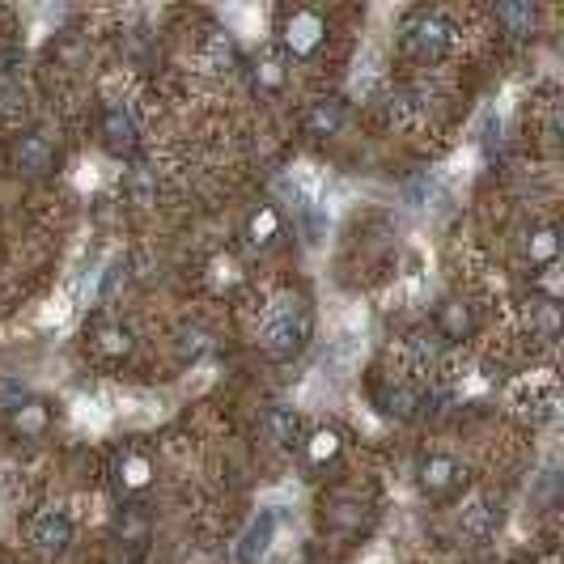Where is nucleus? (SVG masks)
Here are the masks:
<instances>
[{"instance_id":"nucleus-1","label":"nucleus","mask_w":564,"mask_h":564,"mask_svg":"<svg viewBox=\"0 0 564 564\" xmlns=\"http://www.w3.org/2000/svg\"><path fill=\"white\" fill-rule=\"evenodd\" d=\"M310 331H314V319L302 297H285V302H276V310L268 314V323L259 331V348L263 357L272 361H293L302 357V348L310 344Z\"/></svg>"},{"instance_id":"nucleus-2","label":"nucleus","mask_w":564,"mask_h":564,"mask_svg":"<svg viewBox=\"0 0 564 564\" xmlns=\"http://www.w3.org/2000/svg\"><path fill=\"white\" fill-rule=\"evenodd\" d=\"M450 47H454V26L446 22V17L425 13V17H412V22L403 26V51H408V56H416L420 64L446 60Z\"/></svg>"},{"instance_id":"nucleus-3","label":"nucleus","mask_w":564,"mask_h":564,"mask_svg":"<svg viewBox=\"0 0 564 564\" xmlns=\"http://www.w3.org/2000/svg\"><path fill=\"white\" fill-rule=\"evenodd\" d=\"M30 539H34V548H39V552L60 556V552L73 548V518L60 514V509H47V514L34 518Z\"/></svg>"},{"instance_id":"nucleus-4","label":"nucleus","mask_w":564,"mask_h":564,"mask_svg":"<svg viewBox=\"0 0 564 564\" xmlns=\"http://www.w3.org/2000/svg\"><path fill=\"white\" fill-rule=\"evenodd\" d=\"M497 526H501V501L497 497H475L467 509H463V522H458V531H463L467 539L475 543H484L497 535Z\"/></svg>"},{"instance_id":"nucleus-5","label":"nucleus","mask_w":564,"mask_h":564,"mask_svg":"<svg viewBox=\"0 0 564 564\" xmlns=\"http://www.w3.org/2000/svg\"><path fill=\"white\" fill-rule=\"evenodd\" d=\"M272 539H276V514L272 509H263V514L246 526V535L238 539V564H263Z\"/></svg>"},{"instance_id":"nucleus-6","label":"nucleus","mask_w":564,"mask_h":564,"mask_svg":"<svg viewBox=\"0 0 564 564\" xmlns=\"http://www.w3.org/2000/svg\"><path fill=\"white\" fill-rule=\"evenodd\" d=\"M102 140H107L111 153H132L136 140H140V128L128 107H111L107 115H102Z\"/></svg>"},{"instance_id":"nucleus-7","label":"nucleus","mask_w":564,"mask_h":564,"mask_svg":"<svg viewBox=\"0 0 564 564\" xmlns=\"http://www.w3.org/2000/svg\"><path fill=\"white\" fill-rule=\"evenodd\" d=\"M323 30H327V26H323L319 13H310V9L293 13L289 26H285V39H289V47H293V56H310V51L323 43Z\"/></svg>"},{"instance_id":"nucleus-8","label":"nucleus","mask_w":564,"mask_h":564,"mask_svg":"<svg viewBox=\"0 0 564 564\" xmlns=\"http://www.w3.org/2000/svg\"><path fill=\"white\" fill-rule=\"evenodd\" d=\"M433 111V90H425V85H408V90H399L391 98V123H416V119H425Z\"/></svg>"},{"instance_id":"nucleus-9","label":"nucleus","mask_w":564,"mask_h":564,"mask_svg":"<svg viewBox=\"0 0 564 564\" xmlns=\"http://www.w3.org/2000/svg\"><path fill=\"white\" fill-rule=\"evenodd\" d=\"M420 391L416 386H408V382H391V386H382L378 391V408L386 412V416H395V420H412L416 412H420Z\"/></svg>"},{"instance_id":"nucleus-10","label":"nucleus","mask_w":564,"mask_h":564,"mask_svg":"<svg viewBox=\"0 0 564 564\" xmlns=\"http://www.w3.org/2000/svg\"><path fill=\"white\" fill-rule=\"evenodd\" d=\"M297 433H302V420H297L293 408H272L268 416H263V437H268L276 450H293Z\"/></svg>"},{"instance_id":"nucleus-11","label":"nucleus","mask_w":564,"mask_h":564,"mask_svg":"<svg viewBox=\"0 0 564 564\" xmlns=\"http://www.w3.org/2000/svg\"><path fill=\"white\" fill-rule=\"evenodd\" d=\"M420 484H425V492H433V497H446V492L463 484V471H458L454 458H429V463L420 467Z\"/></svg>"},{"instance_id":"nucleus-12","label":"nucleus","mask_w":564,"mask_h":564,"mask_svg":"<svg viewBox=\"0 0 564 564\" xmlns=\"http://www.w3.org/2000/svg\"><path fill=\"white\" fill-rule=\"evenodd\" d=\"M13 162L22 174H47L51 170V145L43 136H22L13 145Z\"/></svg>"},{"instance_id":"nucleus-13","label":"nucleus","mask_w":564,"mask_h":564,"mask_svg":"<svg viewBox=\"0 0 564 564\" xmlns=\"http://www.w3.org/2000/svg\"><path fill=\"white\" fill-rule=\"evenodd\" d=\"M535 5H522V0H514V5H497V22L514 34V39H526V34L535 30Z\"/></svg>"},{"instance_id":"nucleus-14","label":"nucleus","mask_w":564,"mask_h":564,"mask_svg":"<svg viewBox=\"0 0 564 564\" xmlns=\"http://www.w3.org/2000/svg\"><path fill=\"white\" fill-rule=\"evenodd\" d=\"M119 539L132 543V552L145 548V539H149V518H145V509H140V505L123 509V518H119Z\"/></svg>"},{"instance_id":"nucleus-15","label":"nucleus","mask_w":564,"mask_h":564,"mask_svg":"<svg viewBox=\"0 0 564 564\" xmlns=\"http://www.w3.org/2000/svg\"><path fill=\"white\" fill-rule=\"evenodd\" d=\"M323 518H327V526H344V531H352V526H361L365 509H361V501H348V497H331V501L323 505Z\"/></svg>"},{"instance_id":"nucleus-16","label":"nucleus","mask_w":564,"mask_h":564,"mask_svg":"<svg viewBox=\"0 0 564 564\" xmlns=\"http://www.w3.org/2000/svg\"><path fill=\"white\" fill-rule=\"evenodd\" d=\"M437 327H442V336L463 340L467 331H471V310L463 302H446L442 310H437Z\"/></svg>"},{"instance_id":"nucleus-17","label":"nucleus","mask_w":564,"mask_h":564,"mask_svg":"<svg viewBox=\"0 0 564 564\" xmlns=\"http://www.w3.org/2000/svg\"><path fill=\"white\" fill-rule=\"evenodd\" d=\"M204 68L208 73H229V68H234V43H229L221 30H213V39L204 47Z\"/></svg>"},{"instance_id":"nucleus-18","label":"nucleus","mask_w":564,"mask_h":564,"mask_svg":"<svg viewBox=\"0 0 564 564\" xmlns=\"http://www.w3.org/2000/svg\"><path fill=\"white\" fill-rule=\"evenodd\" d=\"M123 191H128V196H132V204L149 208V204H153V196H157L149 166H132V170H128V179H123Z\"/></svg>"},{"instance_id":"nucleus-19","label":"nucleus","mask_w":564,"mask_h":564,"mask_svg":"<svg viewBox=\"0 0 564 564\" xmlns=\"http://www.w3.org/2000/svg\"><path fill=\"white\" fill-rule=\"evenodd\" d=\"M340 123H344V107L340 102H319L310 115V132L314 136H331V132H340Z\"/></svg>"},{"instance_id":"nucleus-20","label":"nucleus","mask_w":564,"mask_h":564,"mask_svg":"<svg viewBox=\"0 0 564 564\" xmlns=\"http://www.w3.org/2000/svg\"><path fill=\"white\" fill-rule=\"evenodd\" d=\"M280 229V217L272 213V208H259V213L251 217V225H246V234H251V246H268L276 238Z\"/></svg>"},{"instance_id":"nucleus-21","label":"nucleus","mask_w":564,"mask_h":564,"mask_svg":"<svg viewBox=\"0 0 564 564\" xmlns=\"http://www.w3.org/2000/svg\"><path fill=\"white\" fill-rule=\"evenodd\" d=\"M204 348H208V336H204V331H179V361H183V365H187V361H196Z\"/></svg>"},{"instance_id":"nucleus-22","label":"nucleus","mask_w":564,"mask_h":564,"mask_svg":"<svg viewBox=\"0 0 564 564\" xmlns=\"http://www.w3.org/2000/svg\"><path fill=\"white\" fill-rule=\"evenodd\" d=\"M437 352H442V340H437V336H425V331H420V336H412V357H416L420 365H433Z\"/></svg>"},{"instance_id":"nucleus-23","label":"nucleus","mask_w":564,"mask_h":564,"mask_svg":"<svg viewBox=\"0 0 564 564\" xmlns=\"http://www.w3.org/2000/svg\"><path fill=\"white\" fill-rule=\"evenodd\" d=\"M408 196H412V204H420V208H429L437 196H442V187H437L433 179H412L408 183Z\"/></svg>"},{"instance_id":"nucleus-24","label":"nucleus","mask_w":564,"mask_h":564,"mask_svg":"<svg viewBox=\"0 0 564 564\" xmlns=\"http://www.w3.org/2000/svg\"><path fill=\"white\" fill-rule=\"evenodd\" d=\"M43 420H47L43 403H26V408L17 412V429H26V433H39V429H43Z\"/></svg>"},{"instance_id":"nucleus-25","label":"nucleus","mask_w":564,"mask_h":564,"mask_svg":"<svg viewBox=\"0 0 564 564\" xmlns=\"http://www.w3.org/2000/svg\"><path fill=\"white\" fill-rule=\"evenodd\" d=\"M340 450V442H336V433H319L314 437V446H310V454H314V463H323V458H331Z\"/></svg>"},{"instance_id":"nucleus-26","label":"nucleus","mask_w":564,"mask_h":564,"mask_svg":"<svg viewBox=\"0 0 564 564\" xmlns=\"http://www.w3.org/2000/svg\"><path fill=\"white\" fill-rule=\"evenodd\" d=\"M128 331H123V327H107V331H102V348H107V352H128Z\"/></svg>"},{"instance_id":"nucleus-27","label":"nucleus","mask_w":564,"mask_h":564,"mask_svg":"<svg viewBox=\"0 0 564 564\" xmlns=\"http://www.w3.org/2000/svg\"><path fill=\"white\" fill-rule=\"evenodd\" d=\"M128 276V268H123V263H111L107 268V280H102V297H115V289H119V280Z\"/></svg>"},{"instance_id":"nucleus-28","label":"nucleus","mask_w":564,"mask_h":564,"mask_svg":"<svg viewBox=\"0 0 564 564\" xmlns=\"http://www.w3.org/2000/svg\"><path fill=\"white\" fill-rule=\"evenodd\" d=\"M552 251H556V234H552V229H543L539 242H535V255L539 259H552Z\"/></svg>"},{"instance_id":"nucleus-29","label":"nucleus","mask_w":564,"mask_h":564,"mask_svg":"<svg viewBox=\"0 0 564 564\" xmlns=\"http://www.w3.org/2000/svg\"><path fill=\"white\" fill-rule=\"evenodd\" d=\"M263 81H268V85H280V60H268V64H263Z\"/></svg>"}]
</instances>
